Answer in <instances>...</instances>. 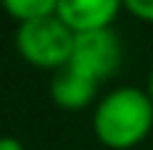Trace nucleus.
<instances>
[{
	"label": "nucleus",
	"instance_id": "nucleus-1",
	"mask_svg": "<svg viewBox=\"0 0 153 150\" xmlns=\"http://www.w3.org/2000/svg\"><path fill=\"white\" fill-rule=\"evenodd\" d=\"M153 128V100L133 85L111 90L93 112V130L108 148H133Z\"/></svg>",
	"mask_w": 153,
	"mask_h": 150
},
{
	"label": "nucleus",
	"instance_id": "nucleus-2",
	"mask_svg": "<svg viewBox=\"0 0 153 150\" xmlns=\"http://www.w3.org/2000/svg\"><path fill=\"white\" fill-rule=\"evenodd\" d=\"M73 40H75V33L55 12L20 23L15 35L18 50L25 60L38 68H53V70L71 62Z\"/></svg>",
	"mask_w": 153,
	"mask_h": 150
},
{
	"label": "nucleus",
	"instance_id": "nucleus-8",
	"mask_svg": "<svg viewBox=\"0 0 153 150\" xmlns=\"http://www.w3.org/2000/svg\"><path fill=\"white\" fill-rule=\"evenodd\" d=\"M0 150H25V148L15 138H0Z\"/></svg>",
	"mask_w": 153,
	"mask_h": 150
},
{
	"label": "nucleus",
	"instance_id": "nucleus-5",
	"mask_svg": "<svg viewBox=\"0 0 153 150\" xmlns=\"http://www.w3.org/2000/svg\"><path fill=\"white\" fill-rule=\"evenodd\" d=\"M98 93V80L88 73L78 70L75 65H63L53 73L50 80V95L53 100L65 110H80L95 98Z\"/></svg>",
	"mask_w": 153,
	"mask_h": 150
},
{
	"label": "nucleus",
	"instance_id": "nucleus-6",
	"mask_svg": "<svg viewBox=\"0 0 153 150\" xmlns=\"http://www.w3.org/2000/svg\"><path fill=\"white\" fill-rule=\"evenodd\" d=\"M3 8L10 15H15L20 23H28V20H35V18L53 15L58 3L55 0H5Z\"/></svg>",
	"mask_w": 153,
	"mask_h": 150
},
{
	"label": "nucleus",
	"instance_id": "nucleus-4",
	"mask_svg": "<svg viewBox=\"0 0 153 150\" xmlns=\"http://www.w3.org/2000/svg\"><path fill=\"white\" fill-rule=\"evenodd\" d=\"M118 10V0H58L55 15L73 33H91V30L111 28Z\"/></svg>",
	"mask_w": 153,
	"mask_h": 150
},
{
	"label": "nucleus",
	"instance_id": "nucleus-9",
	"mask_svg": "<svg viewBox=\"0 0 153 150\" xmlns=\"http://www.w3.org/2000/svg\"><path fill=\"white\" fill-rule=\"evenodd\" d=\"M146 93H148V98L153 100V70H151V75H148V90H146Z\"/></svg>",
	"mask_w": 153,
	"mask_h": 150
},
{
	"label": "nucleus",
	"instance_id": "nucleus-7",
	"mask_svg": "<svg viewBox=\"0 0 153 150\" xmlns=\"http://www.w3.org/2000/svg\"><path fill=\"white\" fill-rule=\"evenodd\" d=\"M126 8H128L133 15H138L141 20L153 23V0H128Z\"/></svg>",
	"mask_w": 153,
	"mask_h": 150
},
{
	"label": "nucleus",
	"instance_id": "nucleus-3",
	"mask_svg": "<svg viewBox=\"0 0 153 150\" xmlns=\"http://www.w3.org/2000/svg\"><path fill=\"white\" fill-rule=\"evenodd\" d=\"M123 60V45L113 28H100L91 33H75L71 65L88 73L100 83L103 78L113 75Z\"/></svg>",
	"mask_w": 153,
	"mask_h": 150
}]
</instances>
